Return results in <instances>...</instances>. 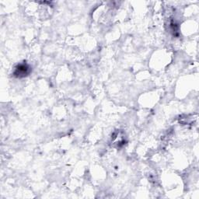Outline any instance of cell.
I'll list each match as a JSON object with an SVG mask.
<instances>
[{"label": "cell", "instance_id": "obj_1", "mask_svg": "<svg viewBox=\"0 0 199 199\" xmlns=\"http://www.w3.org/2000/svg\"><path fill=\"white\" fill-rule=\"evenodd\" d=\"M29 69L30 68L27 65H24H24H20L18 67V69H16L17 74L19 75V76H26V75L29 73Z\"/></svg>", "mask_w": 199, "mask_h": 199}]
</instances>
